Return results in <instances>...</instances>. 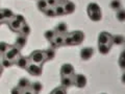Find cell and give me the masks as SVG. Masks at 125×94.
<instances>
[{
    "label": "cell",
    "instance_id": "obj_1",
    "mask_svg": "<svg viewBox=\"0 0 125 94\" xmlns=\"http://www.w3.org/2000/svg\"><path fill=\"white\" fill-rule=\"evenodd\" d=\"M87 12H88L89 18L91 19L92 21H94V22H98V21L101 20V18H102L101 9H100V6L97 4L96 2H91V3H89Z\"/></svg>",
    "mask_w": 125,
    "mask_h": 94
},
{
    "label": "cell",
    "instance_id": "obj_2",
    "mask_svg": "<svg viewBox=\"0 0 125 94\" xmlns=\"http://www.w3.org/2000/svg\"><path fill=\"white\" fill-rule=\"evenodd\" d=\"M84 35L81 31H72L67 37L65 38V44L66 45H78L83 41Z\"/></svg>",
    "mask_w": 125,
    "mask_h": 94
},
{
    "label": "cell",
    "instance_id": "obj_3",
    "mask_svg": "<svg viewBox=\"0 0 125 94\" xmlns=\"http://www.w3.org/2000/svg\"><path fill=\"white\" fill-rule=\"evenodd\" d=\"M29 60L32 62V63H34V64L42 65L45 61H47L45 51H42V50H34L33 52L30 53Z\"/></svg>",
    "mask_w": 125,
    "mask_h": 94
},
{
    "label": "cell",
    "instance_id": "obj_4",
    "mask_svg": "<svg viewBox=\"0 0 125 94\" xmlns=\"http://www.w3.org/2000/svg\"><path fill=\"white\" fill-rule=\"evenodd\" d=\"M19 57H20V49L16 46H10V49L4 53V59L11 62H15Z\"/></svg>",
    "mask_w": 125,
    "mask_h": 94
},
{
    "label": "cell",
    "instance_id": "obj_5",
    "mask_svg": "<svg viewBox=\"0 0 125 94\" xmlns=\"http://www.w3.org/2000/svg\"><path fill=\"white\" fill-rule=\"evenodd\" d=\"M23 23H25L24 18L21 17V16H16V17H14L10 21V27L11 30L19 31L20 28H21V25L23 24Z\"/></svg>",
    "mask_w": 125,
    "mask_h": 94
},
{
    "label": "cell",
    "instance_id": "obj_6",
    "mask_svg": "<svg viewBox=\"0 0 125 94\" xmlns=\"http://www.w3.org/2000/svg\"><path fill=\"white\" fill-rule=\"evenodd\" d=\"M26 70L29 74H31V75H33V76H40L43 73L42 66L38 65V64H34V63H30V64H28V66L26 67Z\"/></svg>",
    "mask_w": 125,
    "mask_h": 94
},
{
    "label": "cell",
    "instance_id": "obj_7",
    "mask_svg": "<svg viewBox=\"0 0 125 94\" xmlns=\"http://www.w3.org/2000/svg\"><path fill=\"white\" fill-rule=\"evenodd\" d=\"M98 44H106L112 46L113 44V36L108 33H101L98 36Z\"/></svg>",
    "mask_w": 125,
    "mask_h": 94
},
{
    "label": "cell",
    "instance_id": "obj_8",
    "mask_svg": "<svg viewBox=\"0 0 125 94\" xmlns=\"http://www.w3.org/2000/svg\"><path fill=\"white\" fill-rule=\"evenodd\" d=\"M74 67L69 64V63H66L61 67V75L62 76H70V75H74Z\"/></svg>",
    "mask_w": 125,
    "mask_h": 94
},
{
    "label": "cell",
    "instance_id": "obj_9",
    "mask_svg": "<svg viewBox=\"0 0 125 94\" xmlns=\"http://www.w3.org/2000/svg\"><path fill=\"white\" fill-rule=\"evenodd\" d=\"M74 85L77 88H83L87 85V77L83 74H74Z\"/></svg>",
    "mask_w": 125,
    "mask_h": 94
},
{
    "label": "cell",
    "instance_id": "obj_10",
    "mask_svg": "<svg viewBox=\"0 0 125 94\" xmlns=\"http://www.w3.org/2000/svg\"><path fill=\"white\" fill-rule=\"evenodd\" d=\"M93 56H94V49L92 47H85V48L80 50V58L83 61L90 60Z\"/></svg>",
    "mask_w": 125,
    "mask_h": 94
},
{
    "label": "cell",
    "instance_id": "obj_11",
    "mask_svg": "<svg viewBox=\"0 0 125 94\" xmlns=\"http://www.w3.org/2000/svg\"><path fill=\"white\" fill-rule=\"evenodd\" d=\"M74 85V75L70 76H62V87L67 89Z\"/></svg>",
    "mask_w": 125,
    "mask_h": 94
},
{
    "label": "cell",
    "instance_id": "obj_12",
    "mask_svg": "<svg viewBox=\"0 0 125 94\" xmlns=\"http://www.w3.org/2000/svg\"><path fill=\"white\" fill-rule=\"evenodd\" d=\"M28 59L25 58V57H19L17 60H16V65L20 68H23V69H26V67L28 66Z\"/></svg>",
    "mask_w": 125,
    "mask_h": 94
},
{
    "label": "cell",
    "instance_id": "obj_13",
    "mask_svg": "<svg viewBox=\"0 0 125 94\" xmlns=\"http://www.w3.org/2000/svg\"><path fill=\"white\" fill-rule=\"evenodd\" d=\"M52 43V46L53 47H61L65 44V38L62 37V36H56L54 37V39L51 41Z\"/></svg>",
    "mask_w": 125,
    "mask_h": 94
},
{
    "label": "cell",
    "instance_id": "obj_14",
    "mask_svg": "<svg viewBox=\"0 0 125 94\" xmlns=\"http://www.w3.org/2000/svg\"><path fill=\"white\" fill-rule=\"evenodd\" d=\"M26 36H23V35H21V36H19L17 39H16V42H15V45L16 47H18L19 49L22 48V47H24L26 45Z\"/></svg>",
    "mask_w": 125,
    "mask_h": 94
},
{
    "label": "cell",
    "instance_id": "obj_15",
    "mask_svg": "<svg viewBox=\"0 0 125 94\" xmlns=\"http://www.w3.org/2000/svg\"><path fill=\"white\" fill-rule=\"evenodd\" d=\"M62 6H64V10H65V14L69 15V14H72L75 11V4L71 1H67L65 3V5H62Z\"/></svg>",
    "mask_w": 125,
    "mask_h": 94
},
{
    "label": "cell",
    "instance_id": "obj_16",
    "mask_svg": "<svg viewBox=\"0 0 125 94\" xmlns=\"http://www.w3.org/2000/svg\"><path fill=\"white\" fill-rule=\"evenodd\" d=\"M67 30H68V26L64 22L57 24L55 27V33H57V34H65V33H67Z\"/></svg>",
    "mask_w": 125,
    "mask_h": 94
},
{
    "label": "cell",
    "instance_id": "obj_17",
    "mask_svg": "<svg viewBox=\"0 0 125 94\" xmlns=\"http://www.w3.org/2000/svg\"><path fill=\"white\" fill-rule=\"evenodd\" d=\"M30 86V83L27 78H21L19 81V84H18V87L20 88L21 90H25V89H28Z\"/></svg>",
    "mask_w": 125,
    "mask_h": 94
},
{
    "label": "cell",
    "instance_id": "obj_18",
    "mask_svg": "<svg viewBox=\"0 0 125 94\" xmlns=\"http://www.w3.org/2000/svg\"><path fill=\"white\" fill-rule=\"evenodd\" d=\"M98 50L101 54H107L111 50V46L106 44H98Z\"/></svg>",
    "mask_w": 125,
    "mask_h": 94
},
{
    "label": "cell",
    "instance_id": "obj_19",
    "mask_svg": "<svg viewBox=\"0 0 125 94\" xmlns=\"http://www.w3.org/2000/svg\"><path fill=\"white\" fill-rule=\"evenodd\" d=\"M125 42V38L121 35H117V36H113V43L117 45H121Z\"/></svg>",
    "mask_w": 125,
    "mask_h": 94
},
{
    "label": "cell",
    "instance_id": "obj_20",
    "mask_svg": "<svg viewBox=\"0 0 125 94\" xmlns=\"http://www.w3.org/2000/svg\"><path fill=\"white\" fill-rule=\"evenodd\" d=\"M30 87H31V90H32V91H34L37 94L40 92V91H42V89H43L42 84L39 83V82H34V83H32V84L30 85Z\"/></svg>",
    "mask_w": 125,
    "mask_h": 94
},
{
    "label": "cell",
    "instance_id": "obj_21",
    "mask_svg": "<svg viewBox=\"0 0 125 94\" xmlns=\"http://www.w3.org/2000/svg\"><path fill=\"white\" fill-rule=\"evenodd\" d=\"M21 33V35H23V36H27L29 33H30V27L26 24V22L25 23H23V24L21 25V28L20 30H19Z\"/></svg>",
    "mask_w": 125,
    "mask_h": 94
},
{
    "label": "cell",
    "instance_id": "obj_22",
    "mask_svg": "<svg viewBox=\"0 0 125 94\" xmlns=\"http://www.w3.org/2000/svg\"><path fill=\"white\" fill-rule=\"evenodd\" d=\"M38 7H39V10H40V11L45 12L49 6H48V3H47L46 0H39V2H38Z\"/></svg>",
    "mask_w": 125,
    "mask_h": 94
},
{
    "label": "cell",
    "instance_id": "obj_23",
    "mask_svg": "<svg viewBox=\"0 0 125 94\" xmlns=\"http://www.w3.org/2000/svg\"><path fill=\"white\" fill-rule=\"evenodd\" d=\"M44 36L48 41H52L54 39V37L56 36V33H55V30H47L44 34Z\"/></svg>",
    "mask_w": 125,
    "mask_h": 94
},
{
    "label": "cell",
    "instance_id": "obj_24",
    "mask_svg": "<svg viewBox=\"0 0 125 94\" xmlns=\"http://www.w3.org/2000/svg\"><path fill=\"white\" fill-rule=\"evenodd\" d=\"M116 17L121 22L125 21V10H119L118 13H117V15H116Z\"/></svg>",
    "mask_w": 125,
    "mask_h": 94
},
{
    "label": "cell",
    "instance_id": "obj_25",
    "mask_svg": "<svg viewBox=\"0 0 125 94\" xmlns=\"http://www.w3.org/2000/svg\"><path fill=\"white\" fill-rule=\"evenodd\" d=\"M45 54H46V59L47 60H52V59L54 58V54H55V52H54V50L52 48H49L45 50Z\"/></svg>",
    "mask_w": 125,
    "mask_h": 94
},
{
    "label": "cell",
    "instance_id": "obj_26",
    "mask_svg": "<svg viewBox=\"0 0 125 94\" xmlns=\"http://www.w3.org/2000/svg\"><path fill=\"white\" fill-rule=\"evenodd\" d=\"M119 66L122 69H125V50H123L122 53L120 56V59H119Z\"/></svg>",
    "mask_w": 125,
    "mask_h": 94
},
{
    "label": "cell",
    "instance_id": "obj_27",
    "mask_svg": "<svg viewBox=\"0 0 125 94\" xmlns=\"http://www.w3.org/2000/svg\"><path fill=\"white\" fill-rule=\"evenodd\" d=\"M54 12H55V15H57V16L65 15V10H64V6L62 5H55Z\"/></svg>",
    "mask_w": 125,
    "mask_h": 94
},
{
    "label": "cell",
    "instance_id": "obj_28",
    "mask_svg": "<svg viewBox=\"0 0 125 94\" xmlns=\"http://www.w3.org/2000/svg\"><path fill=\"white\" fill-rule=\"evenodd\" d=\"M10 46L7 45L6 43L1 42V43H0V53H3V54H4V53L7 51V50L10 49Z\"/></svg>",
    "mask_w": 125,
    "mask_h": 94
},
{
    "label": "cell",
    "instance_id": "obj_29",
    "mask_svg": "<svg viewBox=\"0 0 125 94\" xmlns=\"http://www.w3.org/2000/svg\"><path fill=\"white\" fill-rule=\"evenodd\" d=\"M111 7L113 10H120L121 7V2L120 0H113V1L111 2Z\"/></svg>",
    "mask_w": 125,
    "mask_h": 94
},
{
    "label": "cell",
    "instance_id": "obj_30",
    "mask_svg": "<svg viewBox=\"0 0 125 94\" xmlns=\"http://www.w3.org/2000/svg\"><path fill=\"white\" fill-rule=\"evenodd\" d=\"M50 94H67V92H66V89L62 88V86H61V87L55 88Z\"/></svg>",
    "mask_w": 125,
    "mask_h": 94
},
{
    "label": "cell",
    "instance_id": "obj_31",
    "mask_svg": "<svg viewBox=\"0 0 125 94\" xmlns=\"http://www.w3.org/2000/svg\"><path fill=\"white\" fill-rule=\"evenodd\" d=\"M44 13H45L46 16H48V17H53V16H55V12H54L53 7H48Z\"/></svg>",
    "mask_w": 125,
    "mask_h": 94
},
{
    "label": "cell",
    "instance_id": "obj_32",
    "mask_svg": "<svg viewBox=\"0 0 125 94\" xmlns=\"http://www.w3.org/2000/svg\"><path fill=\"white\" fill-rule=\"evenodd\" d=\"M2 12H3V14H4V17H5V19L6 20H9L10 18H13L14 17V15H13V12L11 11H10V10H2Z\"/></svg>",
    "mask_w": 125,
    "mask_h": 94
},
{
    "label": "cell",
    "instance_id": "obj_33",
    "mask_svg": "<svg viewBox=\"0 0 125 94\" xmlns=\"http://www.w3.org/2000/svg\"><path fill=\"white\" fill-rule=\"evenodd\" d=\"M11 64H13L11 61H9V60H6V59H3V61H2L3 67H10V66H11Z\"/></svg>",
    "mask_w": 125,
    "mask_h": 94
},
{
    "label": "cell",
    "instance_id": "obj_34",
    "mask_svg": "<svg viewBox=\"0 0 125 94\" xmlns=\"http://www.w3.org/2000/svg\"><path fill=\"white\" fill-rule=\"evenodd\" d=\"M22 91L23 90H21L19 87H16L11 90V94H22Z\"/></svg>",
    "mask_w": 125,
    "mask_h": 94
},
{
    "label": "cell",
    "instance_id": "obj_35",
    "mask_svg": "<svg viewBox=\"0 0 125 94\" xmlns=\"http://www.w3.org/2000/svg\"><path fill=\"white\" fill-rule=\"evenodd\" d=\"M47 3H48V6L49 7H52L54 5H56V3H57V0H46Z\"/></svg>",
    "mask_w": 125,
    "mask_h": 94
},
{
    "label": "cell",
    "instance_id": "obj_36",
    "mask_svg": "<svg viewBox=\"0 0 125 94\" xmlns=\"http://www.w3.org/2000/svg\"><path fill=\"white\" fill-rule=\"evenodd\" d=\"M22 94H37L34 91H32L31 89H25L22 91Z\"/></svg>",
    "mask_w": 125,
    "mask_h": 94
},
{
    "label": "cell",
    "instance_id": "obj_37",
    "mask_svg": "<svg viewBox=\"0 0 125 94\" xmlns=\"http://www.w3.org/2000/svg\"><path fill=\"white\" fill-rule=\"evenodd\" d=\"M6 19H5V17H4V14H3V12H2V10L0 11V22H3V21H5Z\"/></svg>",
    "mask_w": 125,
    "mask_h": 94
},
{
    "label": "cell",
    "instance_id": "obj_38",
    "mask_svg": "<svg viewBox=\"0 0 125 94\" xmlns=\"http://www.w3.org/2000/svg\"><path fill=\"white\" fill-rule=\"evenodd\" d=\"M121 81H122V83L125 84V72L122 74V77H121Z\"/></svg>",
    "mask_w": 125,
    "mask_h": 94
},
{
    "label": "cell",
    "instance_id": "obj_39",
    "mask_svg": "<svg viewBox=\"0 0 125 94\" xmlns=\"http://www.w3.org/2000/svg\"><path fill=\"white\" fill-rule=\"evenodd\" d=\"M0 74H1V69H0Z\"/></svg>",
    "mask_w": 125,
    "mask_h": 94
},
{
    "label": "cell",
    "instance_id": "obj_40",
    "mask_svg": "<svg viewBox=\"0 0 125 94\" xmlns=\"http://www.w3.org/2000/svg\"><path fill=\"white\" fill-rule=\"evenodd\" d=\"M102 94H105V93H102Z\"/></svg>",
    "mask_w": 125,
    "mask_h": 94
}]
</instances>
